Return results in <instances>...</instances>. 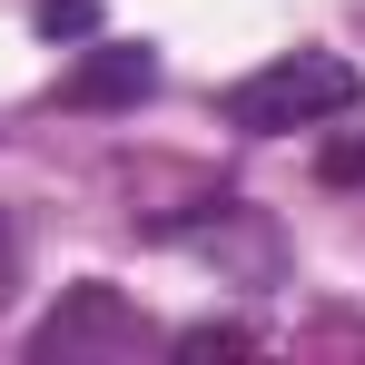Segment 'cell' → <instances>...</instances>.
<instances>
[{
	"label": "cell",
	"mask_w": 365,
	"mask_h": 365,
	"mask_svg": "<svg viewBox=\"0 0 365 365\" xmlns=\"http://www.w3.org/2000/svg\"><path fill=\"white\" fill-rule=\"evenodd\" d=\"M356 99H365L356 60H336V50H287V60L247 69L237 89H227V128H247V138H287V128L346 119Z\"/></svg>",
	"instance_id": "cell-1"
},
{
	"label": "cell",
	"mask_w": 365,
	"mask_h": 365,
	"mask_svg": "<svg viewBox=\"0 0 365 365\" xmlns=\"http://www.w3.org/2000/svg\"><path fill=\"white\" fill-rule=\"evenodd\" d=\"M148 89H158V60H148V50H89V60L60 79L69 109H128V99H148Z\"/></svg>",
	"instance_id": "cell-2"
},
{
	"label": "cell",
	"mask_w": 365,
	"mask_h": 365,
	"mask_svg": "<svg viewBox=\"0 0 365 365\" xmlns=\"http://www.w3.org/2000/svg\"><path fill=\"white\" fill-rule=\"evenodd\" d=\"M89 336H128V316H119V297H109V287H79V297H69V316H50V326H40V356H79Z\"/></svg>",
	"instance_id": "cell-3"
},
{
	"label": "cell",
	"mask_w": 365,
	"mask_h": 365,
	"mask_svg": "<svg viewBox=\"0 0 365 365\" xmlns=\"http://www.w3.org/2000/svg\"><path fill=\"white\" fill-rule=\"evenodd\" d=\"M30 20H40V40H89L99 30V0H40Z\"/></svg>",
	"instance_id": "cell-4"
},
{
	"label": "cell",
	"mask_w": 365,
	"mask_h": 365,
	"mask_svg": "<svg viewBox=\"0 0 365 365\" xmlns=\"http://www.w3.org/2000/svg\"><path fill=\"white\" fill-rule=\"evenodd\" d=\"M326 178H365V138L356 148H326Z\"/></svg>",
	"instance_id": "cell-5"
},
{
	"label": "cell",
	"mask_w": 365,
	"mask_h": 365,
	"mask_svg": "<svg viewBox=\"0 0 365 365\" xmlns=\"http://www.w3.org/2000/svg\"><path fill=\"white\" fill-rule=\"evenodd\" d=\"M10 277H20V237H10V217H0V297H10Z\"/></svg>",
	"instance_id": "cell-6"
}]
</instances>
